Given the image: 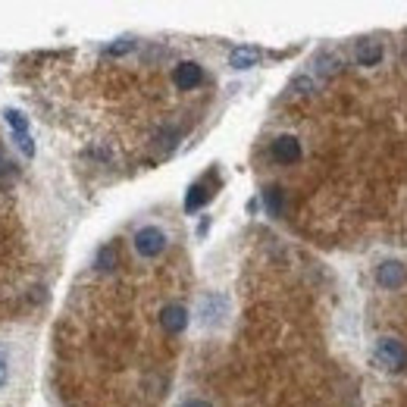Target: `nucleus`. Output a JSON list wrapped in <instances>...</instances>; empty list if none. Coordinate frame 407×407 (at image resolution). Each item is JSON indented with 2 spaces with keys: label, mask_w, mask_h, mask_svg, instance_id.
<instances>
[{
  "label": "nucleus",
  "mask_w": 407,
  "mask_h": 407,
  "mask_svg": "<svg viewBox=\"0 0 407 407\" xmlns=\"http://www.w3.org/2000/svg\"><path fill=\"white\" fill-rule=\"evenodd\" d=\"M257 63H260V47H254V45H242V47H235L229 54V66L235 69V72L254 69Z\"/></svg>",
  "instance_id": "10"
},
{
  "label": "nucleus",
  "mask_w": 407,
  "mask_h": 407,
  "mask_svg": "<svg viewBox=\"0 0 407 407\" xmlns=\"http://www.w3.org/2000/svg\"><path fill=\"white\" fill-rule=\"evenodd\" d=\"M116 264H119V254H116V244H104V248L98 251V257H94V266H98L100 273H113Z\"/></svg>",
  "instance_id": "11"
},
{
  "label": "nucleus",
  "mask_w": 407,
  "mask_h": 407,
  "mask_svg": "<svg viewBox=\"0 0 407 407\" xmlns=\"http://www.w3.org/2000/svg\"><path fill=\"white\" fill-rule=\"evenodd\" d=\"M314 88H317V85H314V78H310V76H295L292 78V91H297V94H310Z\"/></svg>",
  "instance_id": "16"
},
{
  "label": "nucleus",
  "mask_w": 407,
  "mask_h": 407,
  "mask_svg": "<svg viewBox=\"0 0 407 407\" xmlns=\"http://www.w3.org/2000/svg\"><path fill=\"white\" fill-rule=\"evenodd\" d=\"M188 323H191V314H188L185 304H166L163 310H160V326H163L166 336H182V332L188 329Z\"/></svg>",
  "instance_id": "4"
},
{
  "label": "nucleus",
  "mask_w": 407,
  "mask_h": 407,
  "mask_svg": "<svg viewBox=\"0 0 407 407\" xmlns=\"http://www.w3.org/2000/svg\"><path fill=\"white\" fill-rule=\"evenodd\" d=\"M182 407H213V404L204 401V398H188V401H182Z\"/></svg>",
  "instance_id": "19"
},
{
  "label": "nucleus",
  "mask_w": 407,
  "mask_h": 407,
  "mask_svg": "<svg viewBox=\"0 0 407 407\" xmlns=\"http://www.w3.org/2000/svg\"><path fill=\"white\" fill-rule=\"evenodd\" d=\"M129 50H135V41L132 38H119V41H113V45H107L104 54L107 57H126Z\"/></svg>",
  "instance_id": "14"
},
{
  "label": "nucleus",
  "mask_w": 407,
  "mask_h": 407,
  "mask_svg": "<svg viewBox=\"0 0 407 407\" xmlns=\"http://www.w3.org/2000/svg\"><path fill=\"white\" fill-rule=\"evenodd\" d=\"M6 163V157H4V144H0V166H4Z\"/></svg>",
  "instance_id": "20"
},
{
  "label": "nucleus",
  "mask_w": 407,
  "mask_h": 407,
  "mask_svg": "<svg viewBox=\"0 0 407 407\" xmlns=\"http://www.w3.org/2000/svg\"><path fill=\"white\" fill-rule=\"evenodd\" d=\"M210 198H213V191H210V176H207V179L191 182V185H188L182 207H185V213H198L204 204H210Z\"/></svg>",
  "instance_id": "8"
},
{
  "label": "nucleus",
  "mask_w": 407,
  "mask_h": 407,
  "mask_svg": "<svg viewBox=\"0 0 407 407\" xmlns=\"http://www.w3.org/2000/svg\"><path fill=\"white\" fill-rule=\"evenodd\" d=\"M376 358L385 370H391V373H404L407 370V348L401 345L398 338H379L376 341Z\"/></svg>",
  "instance_id": "3"
},
{
  "label": "nucleus",
  "mask_w": 407,
  "mask_h": 407,
  "mask_svg": "<svg viewBox=\"0 0 407 407\" xmlns=\"http://www.w3.org/2000/svg\"><path fill=\"white\" fill-rule=\"evenodd\" d=\"M16 179H19V166L16 163H4V166H0V188L13 185Z\"/></svg>",
  "instance_id": "15"
},
{
  "label": "nucleus",
  "mask_w": 407,
  "mask_h": 407,
  "mask_svg": "<svg viewBox=\"0 0 407 407\" xmlns=\"http://www.w3.org/2000/svg\"><path fill=\"white\" fill-rule=\"evenodd\" d=\"M264 204H266V210H270V216H282V210H285V191H282L279 185L266 188V191H264Z\"/></svg>",
  "instance_id": "13"
},
{
  "label": "nucleus",
  "mask_w": 407,
  "mask_h": 407,
  "mask_svg": "<svg viewBox=\"0 0 407 407\" xmlns=\"http://www.w3.org/2000/svg\"><path fill=\"white\" fill-rule=\"evenodd\" d=\"M6 379H10V367H6V358H4V351H0V389L6 385Z\"/></svg>",
  "instance_id": "18"
},
{
  "label": "nucleus",
  "mask_w": 407,
  "mask_h": 407,
  "mask_svg": "<svg viewBox=\"0 0 407 407\" xmlns=\"http://www.w3.org/2000/svg\"><path fill=\"white\" fill-rule=\"evenodd\" d=\"M270 154H273L276 163L292 166V163H297V160H301V141H297L295 135H279V138H273Z\"/></svg>",
  "instance_id": "5"
},
{
  "label": "nucleus",
  "mask_w": 407,
  "mask_h": 407,
  "mask_svg": "<svg viewBox=\"0 0 407 407\" xmlns=\"http://www.w3.org/2000/svg\"><path fill=\"white\" fill-rule=\"evenodd\" d=\"M13 138H16V148L23 151L28 160H32V157H35V141H32V135H13Z\"/></svg>",
  "instance_id": "17"
},
{
  "label": "nucleus",
  "mask_w": 407,
  "mask_h": 407,
  "mask_svg": "<svg viewBox=\"0 0 407 407\" xmlns=\"http://www.w3.org/2000/svg\"><path fill=\"white\" fill-rule=\"evenodd\" d=\"M132 244H135L138 257H144V260H154V257H160V254L166 251V244H170V238H166V232L160 229V226H141V229L135 232Z\"/></svg>",
  "instance_id": "2"
},
{
  "label": "nucleus",
  "mask_w": 407,
  "mask_h": 407,
  "mask_svg": "<svg viewBox=\"0 0 407 407\" xmlns=\"http://www.w3.org/2000/svg\"><path fill=\"white\" fill-rule=\"evenodd\" d=\"M4 122L13 129V135H28V116L23 110H16V107H6Z\"/></svg>",
  "instance_id": "12"
},
{
  "label": "nucleus",
  "mask_w": 407,
  "mask_h": 407,
  "mask_svg": "<svg viewBox=\"0 0 407 407\" xmlns=\"http://www.w3.org/2000/svg\"><path fill=\"white\" fill-rule=\"evenodd\" d=\"M201 82H204V66H201V63L185 60V63H179V66L172 69V85H176L179 91H194Z\"/></svg>",
  "instance_id": "7"
},
{
  "label": "nucleus",
  "mask_w": 407,
  "mask_h": 407,
  "mask_svg": "<svg viewBox=\"0 0 407 407\" xmlns=\"http://www.w3.org/2000/svg\"><path fill=\"white\" fill-rule=\"evenodd\" d=\"M382 45L373 38H363L358 41V47H354V60H358V66H379L382 63Z\"/></svg>",
  "instance_id": "9"
},
{
  "label": "nucleus",
  "mask_w": 407,
  "mask_h": 407,
  "mask_svg": "<svg viewBox=\"0 0 407 407\" xmlns=\"http://www.w3.org/2000/svg\"><path fill=\"white\" fill-rule=\"evenodd\" d=\"M376 282H379V288H389V292L401 288L407 282L404 264H401V260H382V264L376 266Z\"/></svg>",
  "instance_id": "6"
},
{
  "label": "nucleus",
  "mask_w": 407,
  "mask_h": 407,
  "mask_svg": "<svg viewBox=\"0 0 407 407\" xmlns=\"http://www.w3.org/2000/svg\"><path fill=\"white\" fill-rule=\"evenodd\" d=\"M229 317V297L213 292V295H204L201 304H198V323L204 329H216V326H223Z\"/></svg>",
  "instance_id": "1"
}]
</instances>
